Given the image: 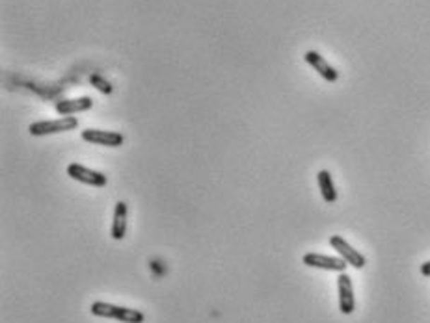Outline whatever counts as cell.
Masks as SVG:
<instances>
[{
    "label": "cell",
    "instance_id": "13",
    "mask_svg": "<svg viewBox=\"0 0 430 323\" xmlns=\"http://www.w3.org/2000/svg\"><path fill=\"white\" fill-rule=\"evenodd\" d=\"M421 275H425V277H430V260L425 264H421Z\"/></svg>",
    "mask_w": 430,
    "mask_h": 323
},
{
    "label": "cell",
    "instance_id": "6",
    "mask_svg": "<svg viewBox=\"0 0 430 323\" xmlns=\"http://www.w3.org/2000/svg\"><path fill=\"white\" fill-rule=\"evenodd\" d=\"M338 292H339V310L345 316L356 310V299H354V288H352V279L348 273H339L338 277Z\"/></svg>",
    "mask_w": 430,
    "mask_h": 323
},
{
    "label": "cell",
    "instance_id": "12",
    "mask_svg": "<svg viewBox=\"0 0 430 323\" xmlns=\"http://www.w3.org/2000/svg\"><path fill=\"white\" fill-rule=\"evenodd\" d=\"M90 84L97 91H101L102 95H110L114 91L112 84H110L104 76L99 75V73H92V75H90Z\"/></svg>",
    "mask_w": 430,
    "mask_h": 323
},
{
    "label": "cell",
    "instance_id": "11",
    "mask_svg": "<svg viewBox=\"0 0 430 323\" xmlns=\"http://www.w3.org/2000/svg\"><path fill=\"white\" fill-rule=\"evenodd\" d=\"M317 182H318V190H321V195L326 202H335L338 201V192H335V186H333V178L330 175V171L323 169V171L317 173Z\"/></svg>",
    "mask_w": 430,
    "mask_h": 323
},
{
    "label": "cell",
    "instance_id": "9",
    "mask_svg": "<svg viewBox=\"0 0 430 323\" xmlns=\"http://www.w3.org/2000/svg\"><path fill=\"white\" fill-rule=\"evenodd\" d=\"M93 101L92 97H78V99H66V101L56 102V111L60 116H75V114H82V111L92 110Z\"/></svg>",
    "mask_w": 430,
    "mask_h": 323
},
{
    "label": "cell",
    "instance_id": "1",
    "mask_svg": "<svg viewBox=\"0 0 430 323\" xmlns=\"http://www.w3.org/2000/svg\"><path fill=\"white\" fill-rule=\"evenodd\" d=\"M90 312H92L93 316H99V318L118 319V322L121 323H143V319H145L142 310L118 307V305L104 303V301H95V303L90 307Z\"/></svg>",
    "mask_w": 430,
    "mask_h": 323
},
{
    "label": "cell",
    "instance_id": "10",
    "mask_svg": "<svg viewBox=\"0 0 430 323\" xmlns=\"http://www.w3.org/2000/svg\"><path fill=\"white\" fill-rule=\"evenodd\" d=\"M127 214H129L127 202L119 201L118 205H116V208H114L112 233H110V236H112L116 242L123 240V238H125V233H127Z\"/></svg>",
    "mask_w": 430,
    "mask_h": 323
},
{
    "label": "cell",
    "instance_id": "7",
    "mask_svg": "<svg viewBox=\"0 0 430 323\" xmlns=\"http://www.w3.org/2000/svg\"><path fill=\"white\" fill-rule=\"evenodd\" d=\"M82 140L93 145H102V147H121L125 138L119 132H110V130H95V128H86L82 130Z\"/></svg>",
    "mask_w": 430,
    "mask_h": 323
},
{
    "label": "cell",
    "instance_id": "8",
    "mask_svg": "<svg viewBox=\"0 0 430 323\" xmlns=\"http://www.w3.org/2000/svg\"><path fill=\"white\" fill-rule=\"evenodd\" d=\"M304 60H306V63H309L318 75L323 76L326 82H338L339 78L338 69H333V67L330 66V63H328L317 51H307L306 54H304Z\"/></svg>",
    "mask_w": 430,
    "mask_h": 323
},
{
    "label": "cell",
    "instance_id": "5",
    "mask_svg": "<svg viewBox=\"0 0 430 323\" xmlns=\"http://www.w3.org/2000/svg\"><path fill=\"white\" fill-rule=\"evenodd\" d=\"M302 262L309 268L326 269V272H338L345 273L348 264L345 262L341 257H328V255H321V252H307L304 255Z\"/></svg>",
    "mask_w": 430,
    "mask_h": 323
},
{
    "label": "cell",
    "instance_id": "3",
    "mask_svg": "<svg viewBox=\"0 0 430 323\" xmlns=\"http://www.w3.org/2000/svg\"><path fill=\"white\" fill-rule=\"evenodd\" d=\"M330 245L333 248V251H338L339 257L343 258L348 266H352V268L356 269H362L367 266V258L359 251H356L343 236H338V234H335V236H330Z\"/></svg>",
    "mask_w": 430,
    "mask_h": 323
},
{
    "label": "cell",
    "instance_id": "2",
    "mask_svg": "<svg viewBox=\"0 0 430 323\" xmlns=\"http://www.w3.org/2000/svg\"><path fill=\"white\" fill-rule=\"evenodd\" d=\"M77 126H78L77 117L66 116V117H60V119H54V121L32 123L28 132H30L32 136H49V134H58V132L75 130Z\"/></svg>",
    "mask_w": 430,
    "mask_h": 323
},
{
    "label": "cell",
    "instance_id": "4",
    "mask_svg": "<svg viewBox=\"0 0 430 323\" xmlns=\"http://www.w3.org/2000/svg\"><path fill=\"white\" fill-rule=\"evenodd\" d=\"M67 175L73 178V181L82 182V184H88V186H95L102 188L108 184V177L104 173H99L95 169H90L86 166H80V164H69L67 166Z\"/></svg>",
    "mask_w": 430,
    "mask_h": 323
}]
</instances>
